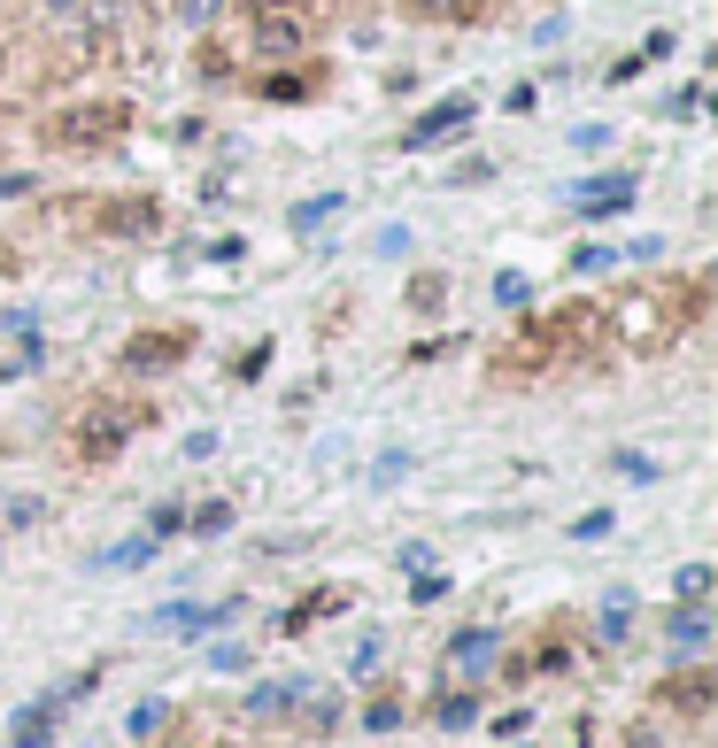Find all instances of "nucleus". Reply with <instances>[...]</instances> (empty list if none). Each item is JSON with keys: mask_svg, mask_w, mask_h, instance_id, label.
I'll list each match as a JSON object with an SVG mask.
<instances>
[{"mask_svg": "<svg viewBox=\"0 0 718 748\" xmlns=\"http://www.w3.org/2000/svg\"><path fill=\"white\" fill-rule=\"evenodd\" d=\"M472 117H479V101H472V93H448V101H433L425 117H409L402 148H409V154H425V148H448V140H456V132H464Z\"/></svg>", "mask_w": 718, "mask_h": 748, "instance_id": "obj_9", "label": "nucleus"}, {"mask_svg": "<svg viewBox=\"0 0 718 748\" xmlns=\"http://www.w3.org/2000/svg\"><path fill=\"white\" fill-rule=\"evenodd\" d=\"M216 8H224V0H179L185 23H216Z\"/></svg>", "mask_w": 718, "mask_h": 748, "instance_id": "obj_40", "label": "nucleus"}, {"mask_svg": "<svg viewBox=\"0 0 718 748\" xmlns=\"http://www.w3.org/2000/svg\"><path fill=\"white\" fill-rule=\"evenodd\" d=\"M317 0H247V16H310Z\"/></svg>", "mask_w": 718, "mask_h": 748, "instance_id": "obj_36", "label": "nucleus"}, {"mask_svg": "<svg viewBox=\"0 0 718 748\" xmlns=\"http://www.w3.org/2000/svg\"><path fill=\"white\" fill-rule=\"evenodd\" d=\"M371 664H378V633H363V640H356V664H348V671H356V679H363Z\"/></svg>", "mask_w": 718, "mask_h": 748, "instance_id": "obj_41", "label": "nucleus"}, {"mask_svg": "<svg viewBox=\"0 0 718 748\" xmlns=\"http://www.w3.org/2000/svg\"><path fill=\"white\" fill-rule=\"evenodd\" d=\"M201 255H209V263H240V255H247V240H240V232H224V240H209Z\"/></svg>", "mask_w": 718, "mask_h": 748, "instance_id": "obj_35", "label": "nucleus"}, {"mask_svg": "<svg viewBox=\"0 0 718 748\" xmlns=\"http://www.w3.org/2000/svg\"><path fill=\"white\" fill-rule=\"evenodd\" d=\"M0 124H8V117H0Z\"/></svg>", "mask_w": 718, "mask_h": 748, "instance_id": "obj_44", "label": "nucleus"}, {"mask_svg": "<svg viewBox=\"0 0 718 748\" xmlns=\"http://www.w3.org/2000/svg\"><path fill=\"white\" fill-rule=\"evenodd\" d=\"M155 548H163L155 533H132V540H117V548H101V556H93V572H140V564H148Z\"/></svg>", "mask_w": 718, "mask_h": 748, "instance_id": "obj_16", "label": "nucleus"}, {"mask_svg": "<svg viewBox=\"0 0 718 748\" xmlns=\"http://www.w3.org/2000/svg\"><path fill=\"white\" fill-rule=\"evenodd\" d=\"M526 294H534V286H526L518 271H503V279H495V301H503V309H526Z\"/></svg>", "mask_w": 718, "mask_h": 748, "instance_id": "obj_33", "label": "nucleus"}, {"mask_svg": "<svg viewBox=\"0 0 718 748\" xmlns=\"http://www.w3.org/2000/svg\"><path fill=\"white\" fill-rule=\"evenodd\" d=\"M564 263H572V271L587 279V271H610V263H618V247H610V240H579V247H572Z\"/></svg>", "mask_w": 718, "mask_h": 748, "instance_id": "obj_23", "label": "nucleus"}, {"mask_svg": "<svg viewBox=\"0 0 718 748\" xmlns=\"http://www.w3.org/2000/svg\"><path fill=\"white\" fill-rule=\"evenodd\" d=\"M495 656H503V633H495V625H472V633H456V640H448L441 671H448V679H479Z\"/></svg>", "mask_w": 718, "mask_h": 748, "instance_id": "obj_13", "label": "nucleus"}, {"mask_svg": "<svg viewBox=\"0 0 718 748\" xmlns=\"http://www.w3.org/2000/svg\"><path fill=\"white\" fill-rule=\"evenodd\" d=\"M70 224L93 232V240H155V232H163V193H101V201H78Z\"/></svg>", "mask_w": 718, "mask_h": 748, "instance_id": "obj_4", "label": "nucleus"}, {"mask_svg": "<svg viewBox=\"0 0 718 748\" xmlns=\"http://www.w3.org/2000/svg\"><path fill=\"white\" fill-rule=\"evenodd\" d=\"M185 355H193V332H185V324H140V332L117 347V371H124V378H163V371H179Z\"/></svg>", "mask_w": 718, "mask_h": 748, "instance_id": "obj_5", "label": "nucleus"}, {"mask_svg": "<svg viewBox=\"0 0 718 748\" xmlns=\"http://www.w3.org/2000/svg\"><path fill=\"white\" fill-rule=\"evenodd\" d=\"M641 70H649V54H641V47H634V54H618V62H610V70H603V78H610V85H634V78H641Z\"/></svg>", "mask_w": 718, "mask_h": 748, "instance_id": "obj_30", "label": "nucleus"}, {"mask_svg": "<svg viewBox=\"0 0 718 748\" xmlns=\"http://www.w3.org/2000/svg\"><path fill=\"white\" fill-rule=\"evenodd\" d=\"M665 255V240H634V247H618V263H657Z\"/></svg>", "mask_w": 718, "mask_h": 748, "instance_id": "obj_37", "label": "nucleus"}, {"mask_svg": "<svg viewBox=\"0 0 718 748\" xmlns=\"http://www.w3.org/2000/svg\"><path fill=\"white\" fill-rule=\"evenodd\" d=\"M294 695H302V679H271V687L247 695V710H255V718H279V710H294Z\"/></svg>", "mask_w": 718, "mask_h": 748, "instance_id": "obj_22", "label": "nucleus"}, {"mask_svg": "<svg viewBox=\"0 0 718 748\" xmlns=\"http://www.w3.org/2000/svg\"><path fill=\"white\" fill-rule=\"evenodd\" d=\"M572 209H579L587 224H603V216H626V209H634V170H610V178H587V185H572Z\"/></svg>", "mask_w": 718, "mask_h": 748, "instance_id": "obj_12", "label": "nucleus"}, {"mask_svg": "<svg viewBox=\"0 0 718 748\" xmlns=\"http://www.w3.org/2000/svg\"><path fill=\"white\" fill-rule=\"evenodd\" d=\"M263 363H271V340H255V347H247V355H240V363H232V378H240V386H247V378H263Z\"/></svg>", "mask_w": 718, "mask_h": 748, "instance_id": "obj_32", "label": "nucleus"}, {"mask_svg": "<svg viewBox=\"0 0 718 748\" xmlns=\"http://www.w3.org/2000/svg\"><path fill=\"white\" fill-rule=\"evenodd\" d=\"M47 16H78V0H47Z\"/></svg>", "mask_w": 718, "mask_h": 748, "instance_id": "obj_42", "label": "nucleus"}, {"mask_svg": "<svg viewBox=\"0 0 718 748\" xmlns=\"http://www.w3.org/2000/svg\"><path fill=\"white\" fill-rule=\"evenodd\" d=\"M548 340H556V363H603L610 355V324L595 301H564L548 316Z\"/></svg>", "mask_w": 718, "mask_h": 748, "instance_id": "obj_6", "label": "nucleus"}, {"mask_svg": "<svg viewBox=\"0 0 718 748\" xmlns=\"http://www.w3.org/2000/svg\"><path fill=\"white\" fill-rule=\"evenodd\" d=\"M185 525L209 540V533H224V525H232V502H201V509H185Z\"/></svg>", "mask_w": 718, "mask_h": 748, "instance_id": "obj_25", "label": "nucleus"}, {"mask_svg": "<svg viewBox=\"0 0 718 748\" xmlns=\"http://www.w3.org/2000/svg\"><path fill=\"white\" fill-rule=\"evenodd\" d=\"M673 587H680V602H711L718 572H711V564H680V579H673Z\"/></svg>", "mask_w": 718, "mask_h": 748, "instance_id": "obj_24", "label": "nucleus"}, {"mask_svg": "<svg viewBox=\"0 0 718 748\" xmlns=\"http://www.w3.org/2000/svg\"><path fill=\"white\" fill-rule=\"evenodd\" d=\"M657 710H673V718L704 726V718L718 710V671H711V664H688V671L657 679Z\"/></svg>", "mask_w": 718, "mask_h": 748, "instance_id": "obj_8", "label": "nucleus"}, {"mask_svg": "<svg viewBox=\"0 0 718 748\" xmlns=\"http://www.w3.org/2000/svg\"><path fill=\"white\" fill-rule=\"evenodd\" d=\"M201 78H209V85H216V78H232V54H224V47H216V39H209V47H201Z\"/></svg>", "mask_w": 718, "mask_h": 748, "instance_id": "obj_34", "label": "nucleus"}, {"mask_svg": "<svg viewBox=\"0 0 718 748\" xmlns=\"http://www.w3.org/2000/svg\"><path fill=\"white\" fill-rule=\"evenodd\" d=\"M333 609H348V587H310L294 609H279V633H310V625L333 617Z\"/></svg>", "mask_w": 718, "mask_h": 748, "instance_id": "obj_15", "label": "nucleus"}, {"mask_svg": "<svg viewBox=\"0 0 718 748\" xmlns=\"http://www.w3.org/2000/svg\"><path fill=\"white\" fill-rule=\"evenodd\" d=\"M31 517H39V502H31V494H16V502L0 509V525H31Z\"/></svg>", "mask_w": 718, "mask_h": 748, "instance_id": "obj_39", "label": "nucleus"}, {"mask_svg": "<svg viewBox=\"0 0 718 748\" xmlns=\"http://www.w3.org/2000/svg\"><path fill=\"white\" fill-rule=\"evenodd\" d=\"M409 309H417V316H441V309H448V279H441V271H417V279H409Z\"/></svg>", "mask_w": 718, "mask_h": 748, "instance_id": "obj_21", "label": "nucleus"}, {"mask_svg": "<svg viewBox=\"0 0 718 748\" xmlns=\"http://www.w3.org/2000/svg\"><path fill=\"white\" fill-rule=\"evenodd\" d=\"M232 609L240 602H171V609H155V633H171V640H193V633H216V625H232Z\"/></svg>", "mask_w": 718, "mask_h": 748, "instance_id": "obj_14", "label": "nucleus"}, {"mask_svg": "<svg viewBox=\"0 0 718 748\" xmlns=\"http://www.w3.org/2000/svg\"><path fill=\"white\" fill-rule=\"evenodd\" d=\"M665 633H673V648H704V640H711V609H704V602H680V609L665 617Z\"/></svg>", "mask_w": 718, "mask_h": 748, "instance_id": "obj_17", "label": "nucleus"}, {"mask_svg": "<svg viewBox=\"0 0 718 748\" xmlns=\"http://www.w3.org/2000/svg\"><path fill=\"white\" fill-rule=\"evenodd\" d=\"M409 16H425V23H441V16H472L479 0H402Z\"/></svg>", "mask_w": 718, "mask_h": 748, "instance_id": "obj_28", "label": "nucleus"}, {"mask_svg": "<svg viewBox=\"0 0 718 748\" xmlns=\"http://www.w3.org/2000/svg\"><path fill=\"white\" fill-rule=\"evenodd\" d=\"M441 355H456V340H417L409 347V363H441Z\"/></svg>", "mask_w": 718, "mask_h": 748, "instance_id": "obj_38", "label": "nucleus"}, {"mask_svg": "<svg viewBox=\"0 0 718 748\" xmlns=\"http://www.w3.org/2000/svg\"><path fill=\"white\" fill-rule=\"evenodd\" d=\"M8 378H16V371H0V386H8Z\"/></svg>", "mask_w": 718, "mask_h": 748, "instance_id": "obj_43", "label": "nucleus"}, {"mask_svg": "<svg viewBox=\"0 0 718 748\" xmlns=\"http://www.w3.org/2000/svg\"><path fill=\"white\" fill-rule=\"evenodd\" d=\"M433 726H441V734L479 726V695H441V702H433Z\"/></svg>", "mask_w": 718, "mask_h": 748, "instance_id": "obj_20", "label": "nucleus"}, {"mask_svg": "<svg viewBox=\"0 0 718 748\" xmlns=\"http://www.w3.org/2000/svg\"><path fill=\"white\" fill-rule=\"evenodd\" d=\"M363 726H371V734H394V726H402V695H378V702L363 710Z\"/></svg>", "mask_w": 718, "mask_h": 748, "instance_id": "obj_27", "label": "nucleus"}, {"mask_svg": "<svg viewBox=\"0 0 718 748\" xmlns=\"http://www.w3.org/2000/svg\"><path fill=\"white\" fill-rule=\"evenodd\" d=\"M548 363H556V340H548V316H540V324H518V332L495 347L487 371H495V386H534Z\"/></svg>", "mask_w": 718, "mask_h": 748, "instance_id": "obj_7", "label": "nucleus"}, {"mask_svg": "<svg viewBox=\"0 0 718 748\" xmlns=\"http://www.w3.org/2000/svg\"><path fill=\"white\" fill-rule=\"evenodd\" d=\"M341 201H348V193H317V201H302V209H294V224H325Z\"/></svg>", "mask_w": 718, "mask_h": 748, "instance_id": "obj_31", "label": "nucleus"}, {"mask_svg": "<svg viewBox=\"0 0 718 748\" xmlns=\"http://www.w3.org/2000/svg\"><path fill=\"white\" fill-rule=\"evenodd\" d=\"M124 132H132V101H117V93L39 117V148H54V154H101V148H117Z\"/></svg>", "mask_w": 718, "mask_h": 748, "instance_id": "obj_3", "label": "nucleus"}, {"mask_svg": "<svg viewBox=\"0 0 718 748\" xmlns=\"http://www.w3.org/2000/svg\"><path fill=\"white\" fill-rule=\"evenodd\" d=\"M263 101H317L325 93V62L302 54V62H271V78H255Z\"/></svg>", "mask_w": 718, "mask_h": 748, "instance_id": "obj_11", "label": "nucleus"}, {"mask_svg": "<svg viewBox=\"0 0 718 748\" xmlns=\"http://www.w3.org/2000/svg\"><path fill=\"white\" fill-rule=\"evenodd\" d=\"M148 425H155V402H140V394H101V402H85V410L70 417V463H117Z\"/></svg>", "mask_w": 718, "mask_h": 748, "instance_id": "obj_2", "label": "nucleus"}, {"mask_svg": "<svg viewBox=\"0 0 718 748\" xmlns=\"http://www.w3.org/2000/svg\"><path fill=\"white\" fill-rule=\"evenodd\" d=\"M163 726H171V702H140L132 710V741H155Z\"/></svg>", "mask_w": 718, "mask_h": 748, "instance_id": "obj_26", "label": "nucleus"}, {"mask_svg": "<svg viewBox=\"0 0 718 748\" xmlns=\"http://www.w3.org/2000/svg\"><path fill=\"white\" fill-rule=\"evenodd\" d=\"M711 309V279H657V286H626L603 309L610 324V355L618 363H657L680 332H696Z\"/></svg>", "mask_w": 718, "mask_h": 748, "instance_id": "obj_1", "label": "nucleus"}, {"mask_svg": "<svg viewBox=\"0 0 718 748\" xmlns=\"http://www.w3.org/2000/svg\"><path fill=\"white\" fill-rule=\"evenodd\" d=\"M595 633H603L610 648L634 633V595H626V587H610V595H603V625H595Z\"/></svg>", "mask_w": 718, "mask_h": 748, "instance_id": "obj_19", "label": "nucleus"}, {"mask_svg": "<svg viewBox=\"0 0 718 748\" xmlns=\"http://www.w3.org/2000/svg\"><path fill=\"white\" fill-rule=\"evenodd\" d=\"M556 671H572V640H540V648H526V664H518V679H556Z\"/></svg>", "mask_w": 718, "mask_h": 748, "instance_id": "obj_18", "label": "nucleus"}, {"mask_svg": "<svg viewBox=\"0 0 718 748\" xmlns=\"http://www.w3.org/2000/svg\"><path fill=\"white\" fill-rule=\"evenodd\" d=\"M263 62H302L310 54V16H247Z\"/></svg>", "mask_w": 718, "mask_h": 748, "instance_id": "obj_10", "label": "nucleus"}, {"mask_svg": "<svg viewBox=\"0 0 718 748\" xmlns=\"http://www.w3.org/2000/svg\"><path fill=\"white\" fill-rule=\"evenodd\" d=\"M148 533H155V540H171V533H185V509H179V502H155V517H148Z\"/></svg>", "mask_w": 718, "mask_h": 748, "instance_id": "obj_29", "label": "nucleus"}]
</instances>
